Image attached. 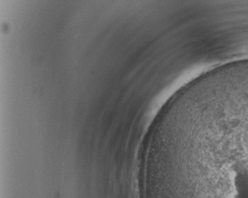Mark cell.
<instances>
[{
  "instance_id": "cell-1",
  "label": "cell",
  "mask_w": 248,
  "mask_h": 198,
  "mask_svg": "<svg viewBox=\"0 0 248 198\" xmlns=\"http://www.w3.org/2000/svg\"><path fill=\"white\" fill-rule=\"evenodd\" d=\"M188 188L213 198H248V94L225 99L188 139L182 159Z\"/></svg>"
}]
</instances>
